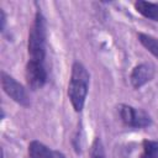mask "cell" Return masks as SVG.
Listing matches in <instances>:
<instances>
[{
  "label": "cell",
  "instance_id": "cell-1",
  "mask_svg": "<svg viewBox=\"0 0 158 158\" xmlns=\"http://www.w3.org/2000/svg\"><path fill=\"white\" fill-rule=\"evenodd\" d=\"M89 73L80 63H74L72 67L70 81L68 85V96L75 111H81L89 86Z\"/></svg>",
  "mask_w": 158,
  "mask_h": 158
},
{
  "label": "cell",
  "instance_id": "cell-5",
  "mask_svg": "<svg viewBox=\"0 0 158 158\" xmlns=\"http://www.w3.org/2000/svg\"><path fill=\"white\" fill-rule=\"evenodd\" d=\"M26 79L31 89H40L47 81V72L44 69L43 62L30 59L26 65Z\"/></svg>",
  "mask_w": 158,
  "mask_h": 158
},
{
  "label": "cell",
  "instance_id": "cell-7",
  "mask_svg": "<svg viewBox=\"0 0 158 158\" xmlns=\"http://www.w3.org/2000/svg\"><path fill=\"white\" fill-rule=\"evenodd\" d=\"M27 158H65V156L58 151L48 148L46 144L38 141H32L28 146Z\"/></svg>",
  "mask_w": 158,
  "mask_h": 158
},
{
  "label": "cell",
  "instance_id": "cell-12",
  "mask_svg": "<svg viewBox=\"0 0 158 158\" xmlns=\"http://www.w3.org/2000/svg\"><path fill=\"white\" fill-rule=\"evenodd\" d=\"M0 15H1V30H4V27H5V21H6V17H5V14H4V11H2V10L0 11Z\"/></svg>",
  "mask_w": 158,
  "mask_h": 158
},
{
  "label": "cell",
  "instance_id": "cell-11",
  "mask_svg": "<svg viewBox=\"0 0 158 158\" xmlns=\"http://www.w3.org/2000/svg\"><path fill=\"white\" fill-rule=\"evenodd\" d=\"M91 158H105L104 152H102V147L100 144V141L96 139L94 146H93V152H91Z\"/></svg>",
  "mask_w": 158,
  "mask_h": 158
},
{
  "label": "cell",
  "instance_id": "cell-9",
  "mask_svg": "<svg viewBox=\"0 0 158 158\" xmlns=\"http://www.w3.org/2000/svg\"><path fill=\"white\" fill-rule=\"evenodd\" d=\"M138 40L154 57L158 58V40L157 38H154L153 36L146 35V33H139Z\"/></svg>",
  "mask_w": 158,
  "mask_h": 158
},
{
  "label": "cell",
  "instance_id": "cell-8",
  "mask_svg": "<svg viewBox=\"0 0 158 158\" xmlns=\"http://www.w3.org/2000/svg\"><path fill=\"white\" fill-rule=\"evenodd\" d=\"M135 7L146 19L158 22V4L148 1H137L135 2Z\"/></svg>",
  "mask_w": 158,
  "mask_h": 158
},
{
  "label": "cell",
  "instance_id": "cell-3",
  "mask_svg": "<svg viewBox=\"0 0 158 158\" xmlns=\"http://www.w3.org/2000/svg\"><path fill=\"white\" fill-rule=\"evenodd\" d=\"M1 86L4 91L17 104L22 106H28L30 105V99L27 95V91L23 89V86L17 83L12 77L6 74L5 72L1 73Z\"/></svg>",
  "mask_w": 158,
  "mask_h": 158
},
{
  "label": "cell",
  "instance_id": "cell-6",
  "mask_svg": "<svg viewBox=\"0 0 158 158\" xmlns=\"http://www.w3.org/2000/svg\"><path fill=\"white\" fill-rule=\"evenodd\" d=\"M154 75V69L151 64L147 63H142L138 64L137 67L133 68L132 73H131V84L133 85V88H141L144 84H147L149 80H152Z\"/></svg>",
  "mask_w": 158,
  "mask_h": 158
},
{
  "label": "cell",
  "instance_id": "cell-4",
  "mask_svg": "<svg viewBox=\"0 0 158 158\" xmlns=\"http://www.w3.org/2000/svg\"><path fill=\"white\" fill-rule=\"evenodd\" d=\"M120 116H121V120L131 127L139 128V127H147L151 125V117L144 111L130 105L120 106Z\"/></svg>",
  "mask_w": 158,
  "mask_h": 158
},
{
  "label": "cell",
  "instance_id": "cell-2",
  "mask_svg": "<svg viewBox=\"0 0 158 158\" xmlns=\"http://www.w3.org/2000/svg\"><path fill=\"white\" fill-rule=\"evenodd\" d=\"M28 54L31 59L43 62L46 56V21L37 12L28 36Z\"/></svg>",
  "mask_w": 158,
  "mask_h": 158
},
{
  "label": "cell",
  "instance_id": "cell-10",
  "mask_svg": "<svg viewBox=\"0 0 158 158\" xmlns=\"http://www.w3.org/2000/svg\"><path fill=\"white\" fill-rule=\"evenodd\" d=\"M141 158H158V142L144 141Z\"/></svg>",
  "mask_w": 158,
  "mask_h": 158
}]
</instances>
